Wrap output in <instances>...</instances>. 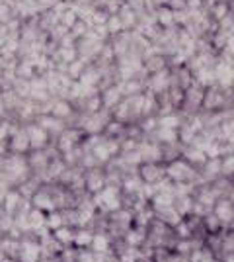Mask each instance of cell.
<instances>
[{"label": "cell", "mask_w": 234, "mask_h": 262, "mask_svg": "<svg viewBox=\"0 0 234 262\" xmlns=\"http://www.w3.org/2000/svg\"><path fill=\"white\" fill-rule=\"evenodd\" d=\"M166 178V166H162L160 163H145L141 168V180L145 184H160Z\"/></svg>", "instance_id": "obj_1"}, {"label": "cell", "mask_w": 234, "mask_h": 262, "mask_svg": "<svg viewBox=\"0 0 234 262\" xmlns=\"http://www.w3.org/2000/svg\"><path fill=\"white\" fill-rule=\"evenodd\" d=\"M213 213L219 217L224 229H230L234 225V202L232 200H219L213 208Z\"/></svg>", "instance_id": "obj_2"}, {"label": "cell", "mask_w": 234, "mask_h": 262, "mask_svg": "<svg viewBox=\"0 0 234 262\" xmlns=\"http://www.w3.org/2000/svg\"><path fill=\"white\" fill-rule=\"evenodd\" d=\"M215 75H217V84L223 88H230L234 84V65L226 61H219L215 67Z\"/></svg>", "instance_id": "obj_3"}, {"label": "cell", "mask_w": 234, "mask_h": 262, "mask_svg": "<svg viewBox=\"0 0 234 262\" xmlns=\"http://www.w3.org/2000/svg\"><path fill=\"white\" fill-rule=\"evenodd\" d=\"M188 260H190V262H215L217 258H215V254H213L207 247H201V249H197V251L191 252Z\"/></svg>", "instance_id": "obj_4"}, {"label": "cell", "mask_w": 234, "mask_h": 262, "mask_svg": "<svg viewBox=\"0 0 234 262\" xmlns=\"http://www.w3.org/2000/svg\"><path fill=\"white\" fill-rule=\"evenodd\" d=\"M223 176L234 180V155L223 157Z\"/></svg>", "instance_id": "obj_5"}, {"label": "cell", "mask_w": 234, "mask_h": 262, "mask_svg": "<svg viewBox=\"0 0 234 262\" xmlns=\"http://www.w3.org/2000/svg\"><path fill=\"white\" fill-rule=\"evenodd\" d=\"M43 262H59V260H55V258H49V260H43Z\"/></svg>", "instance_id": "obj_6"}, {"label": "cell", "mask_w": 234, "mask_h": 262, "mask_svg": "<svg viewBox=\"0 0 234 262\" xmlns=\"http://www.w3.org/2000/svg\"><path fill=\"white\" fill-rule=\"evenodd\" d=\"M215 262H223V260H215Z\"/></svg>", "instance_id": "obj_7"}]
</instances>
